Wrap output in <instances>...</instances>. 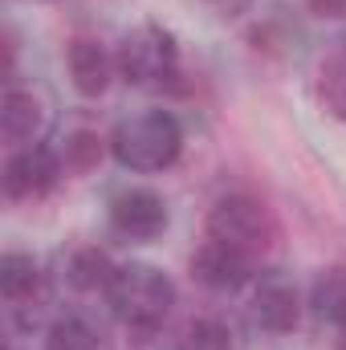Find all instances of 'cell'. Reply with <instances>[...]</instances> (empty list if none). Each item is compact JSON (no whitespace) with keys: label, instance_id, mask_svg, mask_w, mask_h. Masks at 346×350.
<instances>
[{"label":"cell","instance_id":"6da1fadb","mask_svg":"<svg viewBox=\"0 0 346 350\" xmlns=\"http://www.w3.org/2000/svg\"><path fill=\"white\" fill-rule=\"evenodd\" d=\"M106 301H110V314L118 318L122 330H131L135 338H151L172 314L175 285L163 269L131 261L114 269V277L106 285Z\"/></svg>","mask_w":346,"mask_h":350},{"label":"cell","instance_id":"7a4b0ae2","mask_svg":"<svg viewBox=\"0 0 346 350\" xmlns=\"http://www.w3.org/2000/svg\"><path fill=\"white\" fill-rule=\"evenodd\" d=\"M110 155L118 167L139 175L168 172L183 155V126L172 110H135L114 122L110 131Z\"/></svg>","mask_w":346,"mask_h":350},{"label":"cell","instance_id":"3957f363","mask_svg":"<svg viewBox=\"0 0 346 350\" xmlns=\"http://www.w3.org/2000/svg\"><path fill=\"white\" fill-rule=\"evenodd\" d=\"M114 66H118L122 82H131V86L163 90L179 78V41H175L172 29L155 25V21L135 25V29L118 41Z\"/></svg>","mask_w":346,"mask_h":350},{"label":"cell","instance_id":"277c9868","mask_svg":"<svg viewBox=\"0 0 346 350\" xmlns=\"http://www.w3.org/2000/svg\"><path fill=\"white\" fill-rule=\"evenodd\" d=\"M208 241H220V245H232V249L257 257L261 249H269L277 241V224H273V216L261 200L224 196L208 212Z\"/></svg>","mask_w":346,"mask_h":350},{"label":"cell","instance_id":"5b68a950","mask_svg":"<svg viewBox=\"0 0 346 350\" xmlns=\"http://www.w3.org/2000/svg\"><path fill=\"white\" fill-rule=\"evenodd\" d=\"M66 172L62 163V151L45 147V143H29V147H16L0 172V183H4V196L12 204H33L41 196H49L57 187V179Z\"/></svg>","mask_w":346,"mask_h":350},{"label":"cell","instance_id":"8992f818","mask_svg":"<svg viewBox=\"0 0 346 350\" xmlns=\"http://www.w3.org/2000/svg\"><path fill=\"white\" fill-rule=\"evenodd\" d=\"M168 204L151 187H122L110 200V228L127 241H155L168 232Z\"/></svg>","mask_w":346,"mask_h":350},{"label":"cell","instance_id":"52a82bcc","mask_svg":"<svg viewBox=\"0 0 346 350\" xmlns=\"http://www.w3.org/2000/svg\"><path fill=\"white\" fill-rule=\"evenodd\" d=\"M249 314L265 334H289L302 318V306H297V285L285 277V273H265L257 285H253V297H249Z\"/></svg>","mask_w":346,"mask_h":350},{"label":"cell","instance_id":"ba28073f","mask_svg":"<svg viewBox=\"0 0 346 350\" xmlns=\"http://www.w3.org/2000/svg\"><path fill=\"white\" fill-rule=\"evenodd\" d=\"M191 277L212 289V293H232L241 285H249L253 277V257L232 249V245H220V241H204L191 257Z\"/></svg>","mask_w":346,"mask_h":350},{"label":"cell","instance_id":"9c48e42d","mask_svg":"<svg viewBox=\"0 0 346 350\" xmlns=\"http://www.w3.org/2000/svg\"><path fill=\"white\" fill-rule=\"evenodd\" d=\"M0 293L21 318V326H33V306L45 297V273L33 253H4L0 257Z\"/></svg>","mask_w":346,"mask_h":350},{"label":"cell","instance_id":"30bf717a","mask_svg":"<svg viewBox=\"0 0 346 350\" xmlns=\"http://www.w3.org/2000/svg\"><path fill=\"white\" fill-rule=\"evenodd\" d=\"M114 57L106 53L102 41L94 37H78L70 45V78H74V90L82 98H102L110 90V78H114Z\"/></svg>","mask_w":346,"mask_h":350},{"label":"cell","instance_id":"8fae6325","mask_svg":"<svg viewBox=\"0 0 346 350\" xmlns=\"http://www.w3.org/2000/svg\"><path fill=\"white\" fill-rule=\"evenodd\" d=\"M41 126H45L41 102L21 86L4 90V102H0V135H4V143H8L12 151H16V147H29V143H37Z\"/></svg>","mask_w":346,"mask_h":350},{"label":"cell","instance_id":"7c38bea8","mask_svg":"<svg viewBox=\"0 0 346 350\" xmlns=\"http://www.w3.org/2000/svg\"><path fill=\"white\" fill-rule=\"evenodd\" d=\"M310 306H314V314L326 326H334V330L346 334V265H334V269H322L318 273L314 293H310Z\"/></svg>","mask_w":346,"mask_h":350},{"label":"cell","instance_id":"4fadbf2b","mask_svg":"<svg viewBox=\"0 0 346 350\" xmlns=\"http://www.w3.org/2000/svg\"><path fill=\"white\" fill-rule=\"evenodd\" d=\"M318 98H322L326 114L346 122V41H338L318 66Z\"/></svg>","mask_w":346,"mask_h":350},{"label":"cell","instance_id":"5bb4252c","mask_svg":"<svg viewBox=\"0 0 346 350\" xmlns=\"http://www.w3.org/2000/svg\"><path fill=\"white\" fill-rule=\"evenodd\" d=\"M114 277V265L102 249H74L70 261H66V281L78 289V293H94V289H106Z\"/></svg>","mask_w":346,"mask_h":350},{"label":"cell","instance_id":"9a60e30c","mask_svg":"<svg viewBox=\"0 0 346 350\" xmlns=\"http://www.w3.org/2000/svg\"><path fill=\"white\" fill-rule=\"evenodd\" d=\"M45 350H102V334L82 314H62L45 330Z\"/></svg>","mask_w":346,"mask_h":350},{"label":"cell","instance_id":"2e32d148","mask_svg":"<svg viewBox=\"0 0 346 350\" xmlns=\"http://www.w3.org/2000/svg\"><path fill=\"white\" fill-rule=\"evenodd\" d=\"M106 147H110V143H102L94 131H74V135L66 139V147H62V163H66V172L86 175L102 163V151H106Z\"/></svg>","mask_w":346,"mask_h":350},{"label":"cell","instance_id":"e0dca14e","mask_svg":"<svg viewBox=\"0 0 346 350\" xmlns=\"http://www.w3.org/2000/svg\"><path fill=\"white\" fill-rule=\"evenodd\" d=\"M175 350H232V330L220 318H196L183 326Z\"/></svg>","mask_w":346,"mask_h":350},{"label":"cell","instance_id":"ac0fdd59","mask_svg":"<svg viewBox=\"0 0 346 350\" xmlns=\"http://www.w3.org/2000/svg\"><path fill=\"white\" fill-rule=\"evenodd\" d=\"M310 12L314 16H343L346 0H310Z\"/></svg>","mask_w":346,"mask_h":350}]
</instances>
